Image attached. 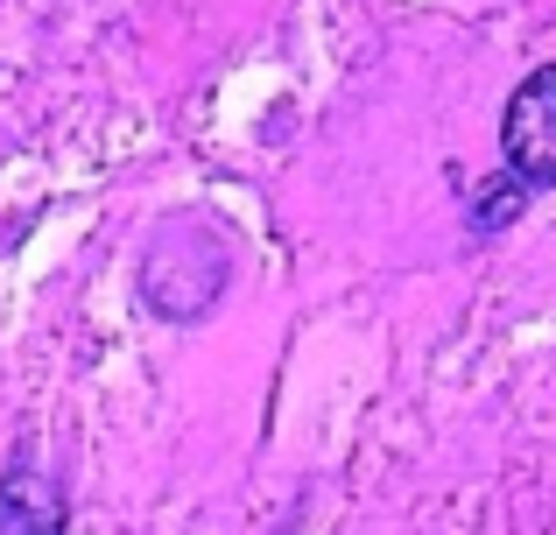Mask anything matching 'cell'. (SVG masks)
<instances>
[{
    "label": "cell",
    "instance_id": "obj_1",
    "mask_svg": "<svg viewBox=\"0 0 556 535\" xmlns=\"http://www.w3.org/2000/svg\"><path fill=\"white\" fill-rule=\"evenodd\" d=\"M232 275V247L212 233L204 219H177L155 233L149 262H141V303L169 324H198L218 296H226Z\"/></svg>",
    "mask_w": 556,
    "mask_h": 535
},
{
    "label": "cell",
    "instance_id": "obj_2",
    "mask_svg": "<svg viewBox=\"0 0 556 535\" xmlns=\"http://www.w3.org/2000/svg\"><path fill=\"white\" fill-rule=\"evenodd\" d=\"M501 155H507V177L529 183V191L556 183V64L529 71L515 85L507 120H501Z\"/></svg>",
    "mask_w": 556,
    "mask_h": 535
},
{
    "label": "cell",
    "instance_id": "obj_3",
    "mask_svg": "<svg viewBox=\"0 0 556 535\" xmlns=\"http://www.w3.org/2000/svg\"><path fill=\"white\" fill-rule=\"evenodd\" d=\"M71 500L56 480H42L36 466H14L0 480V535H64Z\"/></svg>",
    "mask_w": 556,
    "mask_h": 535
},
{
    "label": "cell",
    "instance_id": "obj_4",
    "mask_svg": "<svg viewBox=\"0 0 556 535\" xmlns=\"http://www.w3.org/2000/svg\"><path fill=\"white\" fill-rule=\"evenodd\" d=\"M521 198H529V183H493V191H479V212H472V233H501L507 219L521 212Z\"/></svg>",
    "mask_w": 556,
    "mask_h": 535
}]
</instances>
